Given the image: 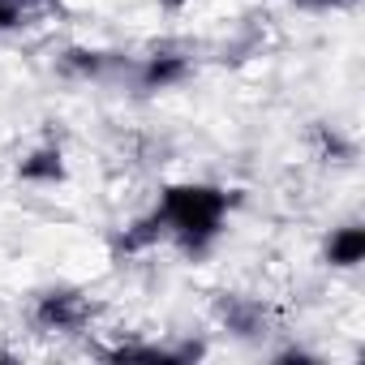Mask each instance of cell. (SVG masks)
<instances>
[{"instance_id": "1", "label": "cell", "mask_w": 365, "mask_h": 365, "mask_svg": "<svg viewBox=\"0 0 365 365\" xmlns=\"http://www.w3.org/2000/svg\"><path fill=\"white\" fill-rule=\"evenodd\" d=\"M232 202L237 198L224 185H211V180H176V185L159 190V202L150 211L159 215L168 241H176L180 254L202 258L220 245Z\"/></svg>"}, {"instance_id": "2", "label": "cell", "mask_w": 365, "mask_h": 365, "mask_svg": "<svg viewBox=\"0 0 365 365\" xmlns=\"http://www.w3.org/2000/svg\"><path fill=\"white\" fill-rule=\"evenodd\" d=\"M95 318V305L78 288H43L31 305V322L43 335H73Z\"/></svg>"}, {"instance_id": "3", "label": "cell", "mask_w": 365, "mask_h": 365, "mask_svg": "<svg viewBox=\"0 0 365 365\" xmlns=\"http://www.w3.org/2000/svg\"><path fill=\"white\" fill-rule=\"evenodd\" d=\"M194 73V65H190V56L185 52H176V48H155L150 56H142V65H138V86L142 91H172V86H180Z\"/></svg>"}, {"instance_id": "4", "label": "cell", "mask_w": 365, "mask_h": 365, "mask_svg": "<svg viewBox=\"0 0 365 365\" xmlns=\"http://www.w3.org/2000/svg\"><path fill=\"white\" fill-rule=\"evenodd\" d=\"M18 180H26V185H65V180H69L65 150L56 142H43V146L26 150L18 159Z\"/></svg>"}, {"instance_id": "5", "label": "cell", "mask_w": 365, "mask_h": 365, "mask_svg": "<svg viewBox=\"0 0 365 365\" xmlns=\"http://www.w3.org/2000/svg\"><path fill=\"white\" fill-rule=\"evenodd\" d=\"M322 262L335 271H352L365 262V228L361 224H339L331 228L327 245H322Z\"/></svg>"}, {"instance_id": "6", "label": "cell", "mask_w": 365, "mask_h": 365, "mask_svg": "<svg viewBox=\"0 0 365 365\" xmlns=\"http://www.w3.org/2000/svg\"><path fill=\"white\" fill-rule=\"evenodd\" d=\"M159 241H168V232H163V224H159V215L155 211H146V215H138L125 232H116V241H112V254L116 258H133V254H146V250H155Z\"/></svg>"}, {"instance_id": "7", "label": "cell", "mask_w": 365, "mask_h": 365, "mask_svg": "<svg viewBox=\"0 0 365 365\" xmlns=\"http://www.w3.org/2000/svg\"><path fill=\"white\" fill-rule=\"evenodd\" d=\"M56 65H61L65 78H103L108 65H112V52H103V48H86V43H73V48H65V52L56 56Z\"/></svg>"}, {"instance_id": "8", "label": "cell", "mask_w": 365, "mask_h": 365, "mask_svg": "<svg viewBox=\"0 0 365 365\" xmlns=\"http://www.w3.org/2000/svg\"><path fill=\"white\" fill-rule=\"evenodd\" d=\"M262 305L258 301H241V297H228L224 301V322L237 331V335H258L262 331Z\"/></svg>"}, {"instance_id": "9", "label": "cell", "mask_w": 365, "mask_h": 365, "mask_svg": "<svg viewBox=\"0 0 365 365\" xmlns=\"http://www.w3.org/2000/svg\"><path fill=\"white\" fill-rule=\"evenodd\" d=\"M26 5L31 0H0V35L26 26Z\"/></svg>"}, {"instance_id": "10", "label": "cell", "mask_w": 365, "mask_h": 365, "mask_svg": "<svg viewBox=\"0 0 365 365\" xmlns=\"http://www.w3.org/2000/svg\"><path fill=\"white\" fill-rule=\"evenodd\" d=\"M275 361H297V365H318V356H314V352H305V348H284V352H275Z\"/></svg>"}, {"instance_id": "11", "label": "cell", "mask_w": 365, "mask_h": 365, "mask_svg": "<svg viewBox=\"0 0 365 365\" xmlns=\"http://www.w3.org/2000/svg\"><path fill=\"white\" fill-rule=\"evenodd\" d=\"M297 9H344L348 0H292Z\"/></svg>"}, {"instance_id": "12", "label": "cell", "mask_w": 365, "mask_h": 365, "mask_svg": "<svg viewBox=\"0 0 365 365\" xmlns=\"http://www.w3.org/2000/svg\"><path fill=\"white\" fill-rule=\"evenodd\" d=\"M185 5H190V0H159V9H168V14H180Z\"/></svg>"}]
</instances>
